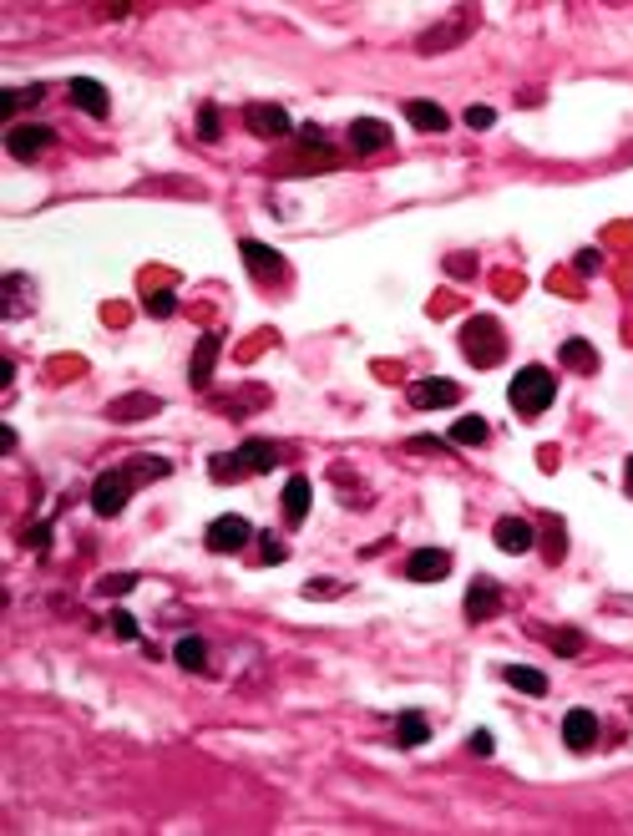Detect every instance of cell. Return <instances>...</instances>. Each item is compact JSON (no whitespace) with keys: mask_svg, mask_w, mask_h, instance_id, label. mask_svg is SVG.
Wrapping results in <instances>:
<instances>
[{"mask_svg":"<svg viewBox=\"0 0 633 836\" xmlns=\"http://www.w3.org/2000/svg\"><path fill=\"white\" fill-rule=\"evenodd\" d=\"M395 740H401L406 750L426 745V740H431V720H426V715H416V710H406L401 720H395Z\"/></svg>","mask_w":633,"mask_h":836,"instance_id":"19","label":"cell"},{"mask_svg":"<svg viewBox=\"0 0 633 836\" xmlns=\"http://www.w3.org/2000/svg\"><path fill=\"white\" fill-rule=\"evenodd\" d=\"M492 543L502 548V553H512V558H522L532 543H537V532H532V522H522V517H502L497 527H492Z\"/></svg>","mask_w":633,"mask_h":836,"instance_id":"12","label":"cell"},{"mask_svg":"<svg viewBox=\"0 0 633 836\" xmlns=\"http://www.w3.org/2000/svg\"><path fill=\"white\" fill-rule=\"evenodd\" d=\"M563 745L578 750V755L593 750V745H598V715H593V710H568V715H563Z\"/></svg>","mask_w":633,"mask_h":836,"instance_id":"11","label":"cell"},{"mask_svg":"<svg viewBox=\"0 0 633 836\" xmlns=\"http://www.w3.org/2000/svg\"><path fill=\"white\" fill-rule=\"evenodd\" d=\"M350 147L355 152H385L390 147V127L380 117H355L350 122Z\"/></svg>","mask_w":633,"mask_h":836,"instance_id":"14","label":"cell"},{"mask_svg":"<svg viewBox=\"0 0 633 836\" xmlns=\"http://www.w3.org/2000/svg\"><path fill=\"white\" fill-rule=\"evenodd\" d=\"M309 497H314L309 477H289V482H284V497H279V507H284V522H289V527H299V522L309 517Z\"/></svg>","mask_w":633,"mask_h":836,"instance_id":"15","label":"cell"},{"mask_svg":"<svg viewBox=\"0 0 633 836\" xmlns=\"http://www.w3.org/2000/svg\"><path fill=\"white\" fill-rule=\"evenodd\" d=\"M497 608H502V588L492 578H471V588H466V619L471 624H487Z\"/></svg>","mask_w":633,"mask_h":836,"instance_id":"9","label":"cell"},{"mask_svg":"<svg viewBox=\"0 0 633 836\" xmlns=\"http://www.w3.org/2000/svg\"><path fill=\"white\" fill-rule=\"evenodd\" d=\"M487 436H492L487 416H461V421L451 426V441H456V446H482Z\"/></svg>","mask_w":633,"mask_h":836,"instance_id":"21","label":"cell"},{"mask_svg":"<svg viewBox=\"0 0 633 836\" xmlns=\"http://www.w3.org/2000/svg\"><path fill=\"white\" fill-rule=\"evenodd\" d=\"M497 122V112L492 107H466V127H477V132H487Z\"/></svg>","mask_w":633,"mask_h":836,"instance_id":"26","label":"cell"},{"mask_svg":"<svg viewBox=\"0 0 633 836\" xmlns=\"http://www.w3.org/2000/svg\"><path fill=\"white\" fill-rule=\"evenodd\" d=\"M46 543H51V527H46V522L26 532V548H41V553H46Z\"/></svg>","mask_w":633,"mask_h":836,"instance_id":"32","label":"cell"},{"mask_svg":"<svg viewBox=\"0 0 633 836\" xmlns=\"http://www.w3.org/2000/svg\"><path fill=\"white\" fill-rule=\"evenodd\" d=\"M406 122L421 127V132H446L451 127L446 107H436V102H406Z\"/></svg>","mask_w":633,"mask_h":836,"instance_id":"17","label":"cell"},{"mask_svg":"<svg viewBox=\"0 0 633 836\" xmlns=\"http://www.w3.org/2000/svg\"><path fill=\"white\" fill-rule=\"evenodd\" d=\"M198 132H203L208 142H218V112H213V107H203V112H198Z\"/></svg>","mask_w":633,"mask_h":836,"instance_id":"30","label":"cell"},{"mask_svg":"<svg viewBox=\"0 0 633 836\" xmlns=\"http://www.w3.org/2000/svg\"><path fill=\"white\" fill-rule=\"evenodd\" d=\"M461 355L477 365V370H492V365L507 355V335H502V325H497L492 315H471V320L461 325Z\"/></svg>","mask_w":633,"mask_h":836,"instance_id":"4","label":"cell"},{"mask_svg":"<svg viewBox=\"0 0 633 836\" xmlns=\"http://www.w3.org/2000/svg\"><path fill=\"white\" fill-rule=\"evenodd\" d=\"M598 264H603L598 249H583V254H578V269H583V274H598Z\"/></svg>","mask_w":633,"mask_h":836,"instance_id":"34","label":"cell"},{"mask_svg":"<svg viewBox=\"0 0 633 836\" xmlns=\"http://www.w3.org/2000/svg\"><path fill=\"white\" fill-rule=\"evenodd\" d=\"M552 649H558V654H578V649H583V634H578V629H568V634L552 639Z\"/></svg>","mask_w":633,"mask_h":836,"instance_id":"28","label":"cell"},{"mask_svg":"<svg viewBox=\"0 0 633 836\" xmlns=\"http://www.w3.org/2000/svg\"><path fill=\"white\" fill-rule=\"evenodd\" d=\"M279 467V446L274 441H244L239 451H228V456H213V482H233V477H264Z\"/></svg>","mask_w":633,"mask_h":836,"instance_id":"2","label":"cell"},{"mask_svg":"<svg viewBox=\"0 0 633 836\" xmlns=\"http://www.w3.org/2000/svg\"><path fill=\"white\" fill-rule=\"evenodd\" d=\"M446 573H451V553L446 548H416L406 558V578L411 583H441Z\"/></svg>","mask_w":633,"mask_h":836,"instance_id":"8","label":"cell"},{"mask_svg":"<svg viewBox=\"0 0 633 836\" xmlns=\"http://www.w3.org/2000/svg\"><path fill=\"white\" fill-rule=\"evenodd\" d=\"M492 750H497L492 730H471V755H492Z\"/></svg>","mask_w":633,"mask_h":836,"instance_id":"29","label":"cell"},{"mask_svg":"<svg viewBox=\"0 0 633 836\" xmlns=\"http://www.w3.org/2000/svg\"><path fill=\"white\" fill-rule=\"evenodd\" d=\"M456 401H461V386L446 380V375H426V380L411 386V406L416 411H441V406H456Z\"/></svg>","mask_w":633,"mask_h":836,"instance_id":"7","label":"cell"},{"mask_svg":"<svg viewBox=\"0 0 633 836\" xmlns=\"http://www.w3.org/2000/svg\"><path fill=\"white\" fill-rule=\"evenodd\" d=\"M102 588L107 593H127V588H137V578L132 573H112V578H102Z\"/></svg>","mask_w":633,"mask_h":836,"instance_id":"31","label":"cell"},{"mask_svg":"<svg viewBox=\"0 0 633 836\" xmlns=\"http://www.w3.org/2000/svg\"><path fill=\"white\" fill-rule=\"evenodd\" d=\"M239 254H244V264H249V274H254V279H264V284H279V279H284V259H279L269 244L244 239V244H239Z\"/></svg>","mask_w":633,"mask_h":836,"instance_id":"10","label":"cell"},{"mask_svg":"<svg viewBox=\"0 0 633 836\" xmlns=\"http://www.w3.org/2000/svg\"><path fill=\"white\" fill-rule=\"evenodd\" d=\"M244 122H249L259 137H289V132H294L289 112H284V107H274V102H259V107H249V112H244Z\"/></svg>","mask_w":633,"mask_h":836,"instance_id":"13","label":"cell"},{"mask_svg":"<svg viewBox=\"0 0 633 836\" xmlns=\"http://www.w3.org/2000/svg\"><path fill=\"white\" fill-rule=\"evenodd\" d=\"M71 102L82 107V112H92V117H107V112H112L107 87H102V82H92V76H76V82H71Z\"/></svg>","mask_w":633,"mask_h":836,"instance_id":"16","label":"cell"},{"mask_svg":"<svg viewBox=\"0 0 633 836\" xmlns=\"http://www.w3.org/2000/svg\"><path fill=\"white\" fill-rule=\"evenodd\" d=\"M173 659H178V664H183L188 674H203V669H208V644H203L198 634H188V639H178Z\"/></svg>","mask_w":633,"mask_h":836,"instance_id":"20","label":"cell"},{"mask_svg":"<svg viewBox=\"0 0 633 836\" xmlns=\"http://www.w3.org/2000/svg\"><path fill=\"white\" fill-rule=\"evenodd\" d=\"M36 97H46V87H26V92H6V97H0V107H6V112H16V107H26V102H36Z\"/></svg>","mask_w":633,"mask_h":836,"instance_id":"25","label":"cell"},{"mask_svg":"<svg viewBox=\"0 0 633 836\" xmlns=\"http://www.w3.org/2000/svg\"><path fill=\"white\" fill-rule=\"evenodd\" d=\"M264 543V563H279L284 558V548H279V538H259Z\"/></svg>","mask_w":633,"mask_h":836,"instance_id":"36","label":"cell"},{"mask_svg":"<svg viewBox=\"0 0 633 836\" xmlns=\"http://www.w3.org/2000/svg\"><path fill=\"white\" fill-rule=\"evenodd\" d=\"M152 477H168V462H157V456H137V467H112V472H102V477L92 482V507H97V517H117V512L132 502V492H137L142 482H152Z\"/></svg>","mask_w":633,"mask_h":836,"instance_id":"1","label":"cell"},{"mask_svg":"<svg viewBox=\"0 0 633 836\" xmlns=\"http://www.w3.org/2000/svg\"><path fill=\"white\" fill-rule=\"evenodd\" d=\"M173 310H178V294H173V289H157V294H147V315L168 320Z\"/></svg>","mask_w":633,"mask_h":836,"instance_id":"24","label":"cell"},{"mask_svg":"<svg viewBox=\"0 0 633 836\" xmlns=\"http://www.w3.org/2000/svg\"><path fill=\"white\" fill-rule=\"evenodd\" d=\"M502 679L522 695H547V674L542 669H527V664H502Z\"/></svg>","mask_w":633,"mask_h":836,"instance_id":"18","label":"cell"},{"mask_svg":"<svg viewBox=\"0 0 633 836\" xmlns=\"http://www.w3.org/2000/svg\"><path fill=\"white\" fill-rule=\"evenodd\" d=\"M213 360H218V335H203V340H198V350H193V386H208Z\"/></svg>","mask_w":633,"mask_h":836,"instance_id":"23","label":"cell"},{"mask_svg":"<svg viewBox=\"0 0 633 836\" xmlns=\"http://www.w3.org/2000/svg\"><path fill=\"white\" fill-rule=\"evenodd\" d=\"M112 634L132 644V639H137V619H132V614H112Z\"/></svg>","mask_w":633,"mask_h":836,"instance_id":"27","label":"cell"},{"mask_svg":"<svg viewBox=\"0 0 633 836\" xmlns=\"http://www.w3.org/2000/svg\"><path fill=\"white\" fill-rule=\"evenodd\" d=\"M563 365H568V370L593 375V370H598V350H593L588 340H563Z\"/></svg>","mask_w":633,"mask_h":836,"instance_id":"22","label":"cell"},{"mask_svg":"<svg viewBox=\"0 0 633 836\" xmlns=\"http://www.w3.org/2000/svg\"><path fill=\"white\" fill-rule=\"evenodd\" d=\"M254 543V527H249V517H239V512H223L213 527H208V548L213 553H244Z\"/></svg>","mask_w":633,"mask_h":836,"instance_id":"5","label":"cell"},{"mask_svg":"<svg viewBox=\"0 0 633 836\" xmlns=\"http://www.w3.org/2000/svg\"><path fill=\"white\" fill-rule=\"evenodd\" d=\"M127 411H157V401L142 396V401H117V406H112V416H127Z\"/></svg>","mask_w":633,"mask_h":836,"instance_id":"33","label":"cell"},{"mask_svg":"<svg viewBox=\"0 0 633 836\" xmlns=\"http://www.w3.org/2000/svg\"><path fill=\"white\" fill-rule=\"evenodd\" d=\"M623 482H628V492H633V456H628V467H623Z\"/></svg>","mask_w":633,"mask_h":836,"instance_id":"37","label":"cell"},{"mask_svg":"<svg viewBox=\"0 0 633 836\" xmlns=\"http://www.w3.org/2000/svg\"><path fill=\"white\" fill-rule=\"evenodd\" d=\"M51 142H56V132L41 127V122H16V127L6 132V147H11V158H16V163H36Z\"/></svg>","mask_w":633,"mask_h":836,"instance_id":"6","label":"cell"},{"mask_svg":"<svg viewBox=\"0 0 633 836\" xmlns=\"http://www.w3.org/2000/svg\"><path fill=\"white\" fill-rule=\"evenodd\" d=\"M552 396H558V380H552L547 365H522L507 386V401H512L517 416H542L552 406Z\"/></svg>","mask_w":633,"mask_h":836,"instance_id":"3","label":"cell"},{"mask_svg":"<svg viewBox=\"0 0 633 836\" xmlns=\"http://www.w3.org/2000/svg\"><path fill=\"white\" fill-rule=\"evenodd\" d=\"M299 142H304V147H325V132H320V127H299Z\"/></svg>","mask_w":633,"mask_h":836,"instance_id":"35","label":"cell"}]
</instances>
